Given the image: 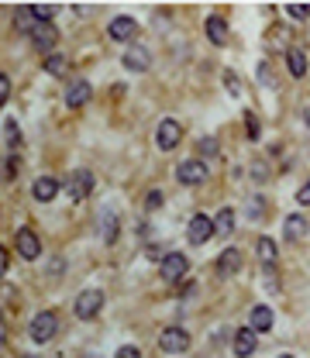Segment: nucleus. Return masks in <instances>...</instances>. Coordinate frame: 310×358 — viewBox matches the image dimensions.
<instances>
[{
	"instance_id": "9",
	"label": "nucleus",
	"mask_w": 310,
	"mask_h": 358,
	"mask_svg": "<svg viewBox=\"0 0 310 358\" xmlns=\"http://www.w3.org/2000/svg\"><path fill=\"white\" fill-rule=\"evenodd\" d=\"M107 35L114 38V42H135V35H138V21L135 17H128V14H121V17H114L110 24H107Z\"/></svg>"
},
{
	"instance_id": "34",
	"label": "nucleus",
	"mask_w": 310,
	"mask_h": 358,
	"mask_svg": "<svg viewBox=\"0 0 310 358\" xmlns=\"http://www.w3.org/2000/svg\"><path fill=\"white\" fill-rule=\"evenodd\" d=\"M200 152H204V155H214V152H217V142H214V138H204V142H200Z\"/></svg>"
},
{
	"instance_id": "20",
	"label": "nucleus",
	"mask_w": 310,
	"mask_h": 358,
	"mask_svg": "<svg viewBox=\"0 0 310 358\" xmlns=\"http://www.w3.org/2000/svg\"><path fill=\"white\" fill-rule=\"evenodd\" d=\"M307 238V217L304 214H290L286 217V241H304Z\"/></svg>"
},
{
	"instance_id": "1",
	"label": "nucleus",
	"mask_w": 310,
	"mask_h": 358,
	"mask_svg": "<svg viewBox=\"0 0 310 358\" xmlns=\"http://www.w3.org/2000/svg\"><path fill=\"white\" fill-rule=\"evenodd\" d=\"M55 331H59V314H55V310H42V314L31 317L28 334H31L35 345H49V341L55 338Z\"/></svg>"
},
{
	"instance_id": "18",
	"label": "nucleus",
	"mask_w": 310,
	"mask_h": 358,
	"mask_svg": "<svg viewBox=\"0 0 310 358\" xmlns=\"http://www.w3.org/2000/svg\"><path fill=\"white\" fill-rule=\"evenodd\" d=\"M248 317H252V324H248V327H252L255 334H259V331H273V310H269L266 303L252 307V314H248Z\"/></svg>"
},
{
	"instance_id": "11",
	"label": "nucleus",
	"mask_w": 310,
	"mask_h": 358,
	"mask_svg": "<svg viewBox=\"0 0 310 358\" xmlns=\"http://www.w3.org/2000/svg\"><path fill=\"white\" fill-rule=\"evenodd\" d=\"M210 235H214L210 217H207V214H193V217H190V228H187L190 245H207V241H210Z\"/></svg>"
},
{
	"instance_id": "37",
	"label": "nucleus",
	"mask_w": 310,
	"mask_h": 358,
	"mask_svg": "<svg viewBox=\"0 0 310 358\" xmlns=\"http://www.w3.org/2000/svg\"><path fill=\"white\" fill-rule=\"evenodd\" d=\"M193 293H197V282H187V286H183V300H190Z\"/></svg>"
},
{
	"instance_id": "16",
	"label": "nucleus",
	"mask_w": 310,
	"mask_h": 358,
	"mask_svg": "<svg viewBox=\"0 0 310 358\" xmlns=\"http://www.w3.org/2000/svg\"><path fill=\"white\" fill-rule=\"evenodd\" d=\"M90 96H94V90H90V83H87V80H76L73 87L66 90V107L80 110V107H83V103H87Z\"/></svg>"
},
{
	"instance_id": "39",
	"label": "nucleus",
	"mask_w": 310,
	"mask_h": 358,
	"mask_svg": "<svg viewBox=\"0 0 310 358\" xmlns=\"http://www.w3.org/2000/svg\"><path fill=\"white\" fill-rule=\"evenodd\" d=\"M279 358H293V355H279Z\"/></svg>"
},
{
	"instance_id": "36",
	"label": "nucleus",
	"mask_w": 310,
	"mask_h": 358,
	"mask_svg": "<svg viewBox=\"0 0 310 358\" xmlns=\"http://www.w3.org/2000/svg\"><path fill=\"white\" fill-rule=\"evenodd\" d=\"M259 80H262V83H273V76H269V66H266V62L259 66Z\"/></svg>"
},
{
	"instance_id": "32",
	"label": "nucleus",
	"mask_w": 310,
	"mask_h": 358,
	"mask_svg": "<svg viewBox=\"0 0 310 358\" xmlns=\"http://www.w3.org/2000/svg\"><path fill=\"white\" fill-rule=\"evenodd\" d=\"M114 358H141V352H138L135 345H124V348H121V352H117Z\"/></svg>"
},
{
	"instance_id": "24",
	"label": "nucleus",
	"mask_w": 310,
	"mask_h": 358,
	"mask_svg": "<svg viewBox=\"0 0 310 358\" xmlns=\"http://www.w3.org/2000/svg\"><path fill=\"white\" fill-rule=\"evenodd\" d=\"M66 69H69V59H66L62 52H49V56H45V73H49V76H62Z\"/></svg>"
},
{
	"instance_id": "28",
	"label": "nucleus",
	"mask_w": 310,
	"mask_h": 358,
	"mask_svg": "<svg viewBox=\"0 0 310 358\" xmlns=\"http://www.w3.org/2000/svg\"><path fill=\"white\" fill-rule=\"evenodd\" d=\"M286 14H290L293 21H307L310 17V3H286Z\"/></svg>"
},
{
	"instance_id": "12",
	"label": "nucleus",
	"mask_w": 310,
	"mask_h": 358,
	"mask_svg": "<svg viewBox=\"0 0 310 358\" xmlns=\"http://www.w3.org/2000/svg\"><path fill=\"white\" fill-rule=\"evenodd\" d=\"M241 259H245L241 248H224V252L217 255V266H214L217 268V275H221V279H231V275L241 268Z\"/></svg>"
},
{
	"instance_id": "31",
	"label": "nucleus",
	"mask_w": 310,
	"mask_h": 358,
	"mask_svg": "<svg viewBox=\"0 0 310 358\" xmlns=\"http://www.w3.org/2000/svg\"><path fill=\"white\" fill-rule=\"evenodd\" d=\"M7 268H10V252H7V248L0 245V279L7 275Z\"/></svg>"
},
{
	"instance_id": "29",
	"label": "nucleus",
	"mask_w": 310,
	"mask_h": 358,
	"mask_svg": "<svg viewBox=\"0 0 310 358\" xmlns=\"http://www.w3.org/2000/svg\"><path fill=\"white\" fill-rule=\"evenodd\" d=\"M224 87H227L231 96H241V83H238V76H234L231 69H224Z\"/></svg>"
},
{
	"instance_id": "10",
	"label": "nucleus",
	"mask_w": 310,
	"mask_h": 358,
	"mask_svg": "<svg viewBox=\"0 0 310 358\" xmlns=\"http://www.w3.org/2000/svg\"><path fill=\"white\" fill-rule=\"evenodd\" d=\"M17 255H21L24 262H35V259L42 255V238H38L31 228H21V231H17Z\"/></svg>"
},
{
	"instance_id": "2",
	"label": "nucleus",
	"mask_w": 310,
	"mask_h": 358,
	"mask_svg": "<svg viewBox=\"0 0 310 358\" xmlns=\"http://www.w3.org/2000/svg\"><path fill=\"white\" fill-rule=\"evenodd\" d=\"M187 272H190V259H187L183 252H169V255L159 259V275H162L166 282H180Z\"/></svg>"
},
{
	"instance_id": "35",
	"label": "nucleus",
	"mask_w": 310,
	"mask_h": 358,
	"mask_svg": "<svg viewBox=\"0 0 310 358\" xmlns=\"http://www.w3.org/2000/svg\"><path fill=\"white\" fill-rule=\"evenodd\" d=\"M297 203H300V207L310 203V186H300V189H297Z\"/></svg>"
},
{
	"instance_id": "4",
	"label": "nucleus",
	"mask_w": 310,
	"mask_h": 358,
	"mask_svg": "<svg viewBox=\"0 0 310 358\" xmlns=\"http://www.w3.org/2000/svg\"><path fill=\"white\" fill-rule=\"evenodd\" d=\"M180 142H183V124H180L176 117H166V121L159 124V131H155V145H159V152H173Z\"/></svg>"
},
{
	"instance_id": "25",
	"label": "nucleus",
	"mask_w": 310,
	"mask_h": 358,
	"mask_svg": "<svg viewBox=\"0 0 310 358\" xmlns=\"http://www.w3.org/2000/svg\"><path fill=\"white\" fill-rule=\"evenodd\" d=\"M245 135H248L252 142H255V138L262 135V124H259V117H255L252 110H245Z\"/></svg>"
},
{
	"instance_id": "21",
	"label": "nucleus",
	"mask_w": 310,
	"mask_h": 358,
	"mask_svg": "<svg viewBox=\"0 0 310 358\" xmlns=\"http://www.w3.org/2000/svg\"><path fill=\"white\" fill-rule=\"evenodd\" d=\"M286 66H290V76H297V80L307 76V56H304V49L293 45V49L286 52Z\"/></svg>"
},
{
	"instance_id": "14",
	"label": "nucleus",
	"mask_w": 310,
	"mask_h": 358,
	"mask_svg": "<svg viewBox=\"0 0 310 358\" xmlns=\"http://www.w3.org/2000/svg\"><path fill=\"white\" fill-rule=\"evenodd\" d=\"M255 348H259L255 331H252V327H241V331L234 334V355H238V358H252V355H255Z\"/></svg>"
},
{
	"instance_id": "3",
	"label": "nucleus",
	"mask_w": 310,
	"mask_h": 358,
	"mask_svg": "<svg viewBox=\"0 0 310 358\" xmlns=\"http://www.w3.org/2000/svg\"><path fill=\"white\" fill-rule=\"evenodd\" d=\"M73 310H76L80 321H94V317L103 310V289H83V293L76 296Z\"/></svg>"
},
{
	"instance_id": "26",
	"label": "nucleus",
	"mask_w": 310,
	"mask_h": 358,
	"mask_svg": "<svg viewBox=\"0 0 310 358\" xmlns=\"http://www.w3.org/2000/svg\"><path fill=\"white\" fill-rule=\"evenodd\" d=\"M3 135H7V145H10V148H21V131H17V121H3Z\"/></svg>"
},
{
	"instance_id": "38",
	"label": "nucleus",
	"mask_w": 310,
	"mask_h": 358,
	"mask_svg": "<svg viewBox=\"0 0 310 358\" xmlns=\"http://www.w3.org/2000/svg\"><path fill=\"white\" fill-rule=\"evenodd\" d=\"M0 345H3V327H0Z\"/></svg>"
},
{
	"instance_id": "30",
	"label": "nucleus",
	"mask_w": 310,
	"mask_h": 358,
	"mask_svg": "<svg viewBox=\"0 0 310 358\" xmlns=\"http://www.w3.org/2000/svg\"><path fill=\"white\" fill-rule=\"evenodd\" d=\"M7 100H10V80H7V76L0 73V107H3Z\"/></svg>"
},
{
	"instance_id": "7",
	"label": "nucleus",
	"mask_w": 310,
	"mask_h": 358,
	"mask_svg": "<svg viewBox=\"0 0 310 358\" xmlns=\"http://www.w3.org/2000/svg\"><path fill=\"white\" fill-rule=\"evenodd\" d=\"M121 62H124V69H128V73H145V69L152 66V52H148L145 45H138V42H131Z\"/></svg>"
},
{
	"instance_id": "40",
	"label": "nucleus",
	"mask_w": 310,
	"mask_h": 358,
	"mask_svg": "<svg viewBox=\"0 0 310 358\" xmlns=\"http://www.w3.org/2000/svg\"><path fill=\"white\" fill-rule=\"evenodd\" d=\"M59 358H62V355H59Z\"/></svg>"
},
{
	"instance_id": "13",
	"label": "nucleus",
	"mask_w": 310,
	"mask_h": 358,
	"mask_svg": "<svg viewBox=\"0 0 310 358\" xmlns=\"http://www.w3.org/2000/svg\"><path fill=\"white\" fill-rule=\"evenodd\" d=\"M31 196L38 200V203H52L55 196H59V179L55 176H38L31 182Z\"/></svg>"
},
{
	"instance_id": "6",
	"label": "nucleus",
	"mask_w": 310,
	"mask_h": 358,
	"mask_svg": "<svg viewBox=\"0 0 310 358\" xmlns=\"http://www.w3.org/2000/svg\"><path fill=\"white\" fill-rule=\"evenodd\" d=\"M66 193H69L73 203H83V200L94 193V173H90V169H76L73 176L66 179Z\"/></svg>"
},
{
	"instance_id": "23",
	"label": "nucleus",
	"mask_w": 310,
	"mask_h": 358,
	"mask_svg": "<svg viewBox=\"0 0 310 358\" xmlns=\"http://www.w3.org/2000/svg\"><path fill=\"white\" fill-rule=\"evenodd\" d=\"M259 259H262V266L266 268H273L276 262H279V248H276V241L266 238V235L259 238Z\"/></svg>"
},
{
	"instance_id": "15",
	"label": "nucleus",
	"mask_w": 310,
	"mask_h": 358,
	"mask_svg": "<svg viewBox=\"0 0 310 358\" xmlns=\"http://www.w3.org/2000/svg\"><path fill=\"white\" fill-rule=\"evenodd\" d=\"M28 38L35 42V49H42V52H52V45L59 42V31H55L52 24H35V31H31Z\"/></svg>"
},
{
	"instance_id": "19",
	"label": "nucleus",
	"mask_w": 310,
	"mask_h": 358,
	"mask_svg": "<svg viewBox=\"0 0 310 358\" xmlns=\"http://www.w3.org/2000/svg\"><path fill=\"white\" fill-rule=\"evenodd\" d=\"M117 235H121V221H117V214L114 210H107L101 217V238L103 245H114L117 241Z\"/></svg>"
},
{
	"instance_id": "33",
	"label": "nucleus",
	"mask_w": 310,
	"mask_h": 358,
	"mask_svg": "<svg viewBox=\"0 0 310 358\" xmlns=\"http://www.w3.org/2000/svg\"><path fill=\"white\" fill-rule=\"evenodd\" d=\"M159 207H162V193L152 189V193H148V210H159Z\"/></svg>"
},
{
	"instance_id": "27",
	"label": "nucleus",
	"mask_w": 310,
	"mask_h": 358,
	"mask_svg": "<svg viewBox=\"0 0 310 358\" xmlns=\"http://www.w3.org/2000/svg\"><path fill=\"white\" fill-rule=\"evenodd\" d=\"M266 217V200L262 196H252L248 200V221H262Z\"/></svg>"
},
{
	"instance_id": "8",
	"label": "nucleus",
	"mask_w": 310,
	"mask_h": 358,
	"mask_svg": "<svg viewBox=\"0 0 310 358\" xmlns=\"http://www.w3.org/2000/svg\"><path fill=\"white\" fill-rule=\"evenodd\" d=\"M207 166L200 162V159H187V162H180V169H176V179L183 182V186H200V182H207Z\"/></svg>"
},
{
	"instance_id": "5",
	"label": "nucleus",
	"mask_w": 310,
	"mask_h": 358,
	"mask_svg": "<svg viewBox=\"0 0 310 358\" xmlns=\"http://www.w3.org/2000/svg\"><path fill=\"white\" fill-rule=\"evenodd\" d=\"M190 334L183 331V327H166L162 334H159V348L166 352V355H183V352H190Z\"/></svg>"
},
{
	"instance_id": "17",
	"label": "nucleus",
	"mask_w": 310,
	"mask_h": 358,
	"mask_svg": "<svg viewBox=\"0 0 310 358\" xmlns=\"http://www.w3.org/2000/svg\"><path fill=\"white\" fill-rule=\"evenodd\" d=\"M204 28H207V38H210L214 45H224V42H227V21H224L221 14H210Z\"/></svg>"
},
{
	"instance_id": "22",
	"label": "nucleus",
	"mask_w": 310,
	"mask_h": 358,
	"mask_svg": "<svg viewBox=\"0 0 310 358\" xmlns=\"http://www.w3.org/2000/svg\"><path fill=\"white\" fill-rule=\"evenodd\" d=\"M210 228H214V235H231V231H234V210H231V207H221L217 217L210 221Z\"/></svg>"
}]
</instances>
